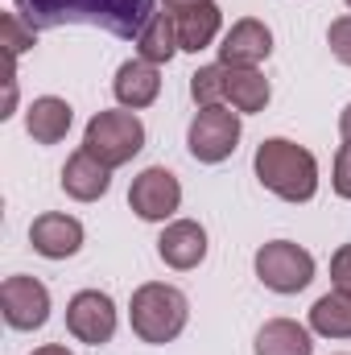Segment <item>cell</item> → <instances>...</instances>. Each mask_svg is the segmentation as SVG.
Here are the masks:
<instances>
[{
	"mask_svg": "<svg viewBox=\"0 0 351 355\" xmlns=\"http://www.w3.org/2000/svg\"><path fill=\"white\" fill-rule=\"evenodd\" d=\"M12 8L33 29L95 25L112 37H132V42L153 17V0H12Z\"/></svg>",
	"mask_w": 351,
	"mask_h": 355,
	"instance_id": "6da1fadb",
	"label": "cell"
},
{
	"mask_svg": "<svg viewBox=\"0 0 351 355\" xmlns=\"http://www.w3.org/2000/svg\"><path fill=\"white\" fill-rule=\"evenodd\" d=\"M252 170L268 194H277L281 202H310L318 194V162L306 145L289 141V137H268L257 145Z\"/></svg>",
	"mask_w": 351,
	"mask_h": 355,
	"instance_id": "7a4b0ae2",
	"label": "cell"
},
{
	"mask_svg": "<svg viewBox=\"0 0 351 355\" xmlns=\"http://www.w3.org/2000/svg\"><path fill=\"white\" fill-rule=\"evenodd\" d=\"M128 322H132V335L141 343H153V347H166L174 343L178 335L186 331L190 322V302L178 285L166 281H145L132 289V302H128Z\"/></svg>",
	"mask_w": 351,
	"mask_h": 355,
	"instance_id": "3957f363",
	"label": "cell"
},
{
	"mask_svg": "<svg viewBox=\"0 0 351 355\" xmlns=\"http://www.w3.org/2000/svg\"><path fill=\"white\" fill-rule=\"evenodd\" d=\"M83 149L95 162H103L108 170H120V166H128L145 149V124L128 107L95 112L87 120V132H83Z\"/></svg>",
	"mask_w": 351,
	"mask_h": 355,
	"instance_id": "277c9868",
	"label": "cell"
},
{
	"mask_svg": "<svg viewBox=\"0 0 351 355\" xmlns=\"http://www.w3.org/2000/svg\"><path fill=\"white\" fill-rule=\"evenodd\" d=\"M240 132H244V124H240V112L236 107H223V103L198 107L194 120H190V128H186V149H190L194 162L219 166V162H228L236 153Z\"/></svg>",
	"mask_w": 351,
	"mask_h": 355,
	"instance_id": "5b68a950",
	"label": "cell"
},
{
	"mask_svg": "<svg viewBox=\"0 0 351 355\" xmlns=\"http://www.w3.org/2000/svg\"><path fill=\"white\" fill-rule=\"evenodd\" d=\"M252 268H257V281L273 293H302L310 281H314V257L293 244V240H268L257 248L252 257Z\"/></svg>",
	"mask_w": 351,
	"mask_h": 355,
	"instance_id": "8992f818",
	"label": "cell"
},
{
	"mask_svg": "<svg viewBox=\"0 0 351 355\" xmlns=\"http://www.w3.org/2000/svg\"><path fill=\"white\" fill-rule=\"evenodd\" d=\"M128 207L145 223H170L178 215V207H182V182H178V174L166 170V166L141 170L132 178V186H128Z\"/></svg>",
	"mask_w": 351,
	"mask_h": 355,
	"instance_id": "52a82bcc",
	"label": "cell"
},
{
	"mask_svg": "<svg viewBox=\"0 0 351 355\" xmlns=\"http://www.w3.org/2000/svg\"><path fill=\"white\" fill-rule=\"evenodd\" d=\"M0 314L12 331H42L50 322V289L37 277L12 272L0 285Z\"/></svg>",
	"mask_w": 351,
	"mask_h": 355,
	"instance_id": "ba28073f",
	"label": "cell"
},
{
	"mask_svg": "<svg viewBox=\"0 0 351 355\" xmlns=\"http://www.w3.org/2000/svg\"><path fill=\"white\" fill-rule=\"evenodd\" d=\"M67 331L87 347L112 343V335H116V302L103 289H79L67 302Z\"/></svg>",
	"mask_w": 351,
	"mask_h": 355,
	"instance_id": "9c48e42d",
	"label": "cell"
},
{
	"mask_svg": "<svg viewBox=\"0 0 351 355\" xmlns=\"http://www.w3.org/2000/svg\"><path fill=\"white\" fill-rule=\"evenodd\" d=\"M83 223L75 219V215H67V211H46V215H37L33 223H29V244H33V252L37 257H46V261H67V257H75L79 248H83Z\"/></svg>",
	"mask_w": 351,
	"mask_h": 355,
	"instance_id": "30bf717a",
	"label": "cell"
},
{
	"mask_svg": "<svg viewBox=\"0 0 351 355\" xmlns=\"http://www.w3.org/2000/svg\"><path fill=\"white\" fill-rule=\"evenodd\" d=\"M207 227L198 219H170L157 236V257L178 272H190L207 261Z\"/></svg>",
	"mask_w": 351,
	"mask_h": 355,
	"instance_id": "8fae6325",
	"label": "cell"
},
{
	"mask_svg": "<svg viewBox=\"0 0 351 355\" xmlns=\"http://www.w3.org/2000/svg\"><path fill=\"white\" fill-rule=\"evenodd\" d=\"M268 54H273V29L261 17H240L219 42V62L223 67H261Z\"/></svg>",
	"mask_w": 351,
	"mask_h": 355,
	"instance_id": "7c38bea8",
	"label": "cell"
},
{
	"mask_svg": "<svg viewBox=\"0 0 351 355\" xmlns=\"http://www.w3.org/2000/svg\"><path fill=\"white\" fill-rule=\"evenodd\" d=\"M112 95H116V103L128 107V112H141V107L157 103V95H162V67H153V62H145V58L120 62V71H116V79H112Z\"/></svg>",
	"mask_w": 351,
	"mask_h": 355,
	"instance_id": "4fadbf2b",
	"label": "cell"
},
{
	"mask_svg": "<svg viewBox=\"0 0 351 355\" xmlns=\"http://www.w3.org/2000/svg\"><path fill=\"white\" fill-rule=\"evenodd\" d=\"M58 182H62L67 198H75V202H99V198L112 190V170H108L103 162H95L87 149H75V153L67 157Z\"/></svg>",
	"mask_w": 351,
	"mask_h": 355,
	"instance_id": "5bb4252c",
	"label": "cell"
},
{
	"mask_svg": "<svg viewBox=\"0 0 351 355\" xmlns=\"http://www.w3.org/2000/svg\"><path fill=\"white\" fill-rule=\"evenodd\" d=\"M71 124H75V107H71L67 99H58V95H37V99L25 107V132H29L37 145H58V141H67Z\"/></svg>",
	"mask_w": 351,
	"mask_h": 355,
	"instance_id": "9a60e30c",
	"label": "cell"
},
{
	"mask_svg": "<svg viewBox=\"0 0 351 355\" xmlns=\"http://www.w3.org/2000/svg\"><path fill=\"white\" fill-rule=\"evenodd\" d=\"M252 355H314V331L293 318H268L252 339Z\"/></svg>",
	"mask_w": 351,
	"mask_h": 355,
	"instance_id": "2e32d148",
	"label": "cell"
},
{
	"mask_svg": "<svg viewBox=\"0 0 351 355\" xmlns=\"http://www.w3.org/2000/svg\"><path fill=\"white\" fill-rule=\"evenodd\" d=\"M223 99L240 112V116H252V112H264L268 99H273V87L257 67H223Z\"/></svg>",
	"mask_w": 351,
	"mask_h": 355,
	"instance_id": "e0dca14e",
	"label": "cell"
},
{
	"mask_svg": "<svg viewBox=\"0 0 351 355\" xmlns=\"http://www.w3.org/2000/svg\"><path fill=\"white\" fill-rule=\"evenodd\" d=\"M174 25H178V46H182L186 54H198V50L215 46V37H219V29H223V12H219V4L211 0V4L174 12Z\"/></svg>",
	"mask_w": 351,
	"mask_h": 355,
	"instance_id": "ac0fdd59",
	"label": "cell"
},
{
	"mask_svg": "<svg viewBox=\"0 0 351 355\" xmlns=\"http://www.w3.org/2000/svg\"><path fill=\"white\" fill-rule=\"evenodd\" d=\"M306 327L314 335H323V339H351V293H343V289L323 293L310 306V322Z\"/></svg>",
	"mask_w": 351,
	"mask_h": 355,
	"instance_id": "d6986e66",
	"label": "cell"
},
{
	"mask_svg": "<svg viewBox=\"0 0 351 355\" xmlns=\"http://www.w3.org/2000/svg\"><path fill=\"white\" fill-rule=\"evenodd\" d=\"M178 50H182V46H178L174 12H153L149 25H145L141 37H137V58H145V62H153V67H166Z\"/></svg>",
	"mask_w": 351,
	"mask_h": 355,
	"instance_id": "ffe728a7",
	"label": "cell"
},
{
	"mask_svg": "<svg viewBox=\"0 0 351 355\" xmlns=\"http://www.w3.org/2000/svg\"><path fill=\"white\" fill-rule=\"evenodd\" d=\"M0 33H4V50H8V62L17 67V58L29 50V46H37V29L17 12V8H8L4 17H0Z\"/></svg>",
	"mask_w": 351,
	"mask_h": 355,
	"instance_id": "44dd1931",
	"label": "cell"
},
{
	"mask_svg": "<svg viewBox=\"0 0 351 355\" xmlns=\"http://www.w3.org/2000/svg\"><path fill=\"white\" fill-rule=\"evenodd\" d=\"M190 99L198 107H215L223 103V62H211V67H198L190 75Z\"/></svg>",
	"mask_w": 351,
	"mask_h": 355,
	"instance_id": "7402d4cb",
	"label": "cell"
},
{
	"mask_svg": "<svg viewBox=\"0 0 351 355\" xmlns=\"http://www.w3.org/2000/svg\"><path fill=\"white\" fill-rule=\"evenodd\" d=\"M327 46H331V54H335L343 67H351V12H343V17L331 21V29H327Z\"/></svg>",
	"mask_w": 351,
	"mask_h": 355,
	"instance_id": "603a6c76",
	"label": "cell"
},
{
	"mask_svg": "<svg viewBox=\"0 0 351 355\" xmlns=\"http://www.w3.org/2000/svg\"><path fill=\"white\" fill-rule=\"evenodd\" d=\"M331 186L339 198H351V145L343 141L339 153H335V170H331Z\"/></svg>",
	"mask_w": 351,
	"mask_h": 355,
	"instance_id": "cb8c5ba5",
	"label": "cell"
},
{
	"mask_svg": "<svg viewBox=\"0 0 351 355\" xmlns=\"http://www.w3.org/2000/svg\"><path fill=\"white\" fill-rule=\"evenodd\" d=\"M331 285L351 293V244H339L331 257Z\"/></svg>",
	"mask_w": 351,
	"mask_h": 355,
	"instance_id": "d4e9b609",
	"label": "cell"
},
{
	"mask_svg": "<svg viewBox=\"0 0 351 355\" xmlns=\"http://www.w3.org/2000/svg\"><path fill=\"white\" fill-rule=\"evenodd\" d=\"M166 12H182V8H198V4H211V0H162Z\"/></svg>",
	"mask_w": 351,
	"mask_h": 355,
	"instance_id": "484cf974",
	"label": "cell"
},
{
	"mask_svg": "<svg viewBox=\"0 0 351 355\" xmlns=\"http://www.w3.org/2000/svg\"><path fill=\"white\" fill-rule=\"evenodd\" d=\"M339 137H343V141L351 145V103L343 107V112H339Z\"/></svg>",
	"mask_w": 351,
	"mask_h": 355,
	"instance_id": "4316f807",
	"label": "cell"
},
{
	"mask_svg": "<svg viewBox=\"0 0 351 355\" xmlns=\"http://www.w3.org/2000/svg\"><path fill=\"white\" fill-rule=\"evenodd\" d=\"M33 355H75L71 347H62V343H46V347H37Z\"/></svg>",
	"mask_w": 351,
	"mask_h": 355,
	"instance_id": "83f0119b",
	"label": "cell"
},
{
	"mask_svg": "<svg viewBox=\"0 0 351 355\" xmlns=\"http://www.w3.org/2000/svg\"><path fill=\"white\" fill-rule=\"evenodd\" d=\"M343 4H348V8H351V0H343Z\"/></svg>",
	"mask_w": 351,
	"mask_h": 355,
	"instance_id": "f1b7e54d",
	"label": "cell"
}]
</instances>
